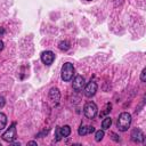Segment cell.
<instances>
[{
    "label": "cell",
    "instance_id": "6da1fadb",
    "mask_svg": "<svg viewBox=\"0 0 146 146\" xmlns=\"http://www.w3.org/2000/svg\"><path fill=\"white\" fill-rule=\"evenodd\" d=\"M131 124V115L128 113V112H123L119 115V119H117V122H116V125L119 128L120 131L124 132L129 129Z\"/></svg>",
    "mask_w": 146,
    "mask_h": 146
},
{
    "label": "cell",
    "instance_id": "7a4b0ae2",
    "mask_svg": "<svg viewBox=\"0 0 146 146\" xmlns=\"http://www.w3.org/2000/svg\"><path fill=\"white\" fill-rule=\"evenodd\" d=\"M73 73H74V66L72 63L67 62V63H64L63 67H62V79L64 81H70L73 76Z\"/></svg>",
    "mask_w": 146,
    "mask_h": 146
},
{
    "label": "cell",
    "instance_id": "3957f363",
    "mask_svg": "<svg viewBox=\"0 0 146 146\" xmlns=\"http://www.w3.org/2000/svg\"><path fill=\"white\" fill-rule=\"evenodd\" d=\"M97 105L94 103V102H88L84 107H83V112H84V115L88 117V119H94L97 114Z\"/></svg>",
    "mask_w": 146,
    "mask_h": 146
},
{
    "label": "cell",
    "instance_id": "277c9868",
    "mask_svg": "<svg viewBox=\"0 0 146 146\" xmlns=\"http://www.w3.org/2000/svg\"><path fill=\"white\" fill-rule=\"evenodd\" d=\"M2 137V139L5 140V141H7V143H13L15 139H16V123H13L10 127H9V129L1 136Z\"/></svg>",
    "mask_w": 146,
    "mask_h": 146
},
{
    "label": "cell",
    "instance_id": "5b68a950",
    "mask_svg": "<svg viewBox=\"0 0 146 146\" xmlns=\"http://www.w3.org/2000/svg\"><path fill=\"white\" fill-rule=\"evenodd\" d=\"M41 60L46 65H51L55 60V54L50 50H46L41 54Z\"/></svg>",
    "mask_w": 146,
    "mask_h": 146
},
{
    "label": "cell",
    "instance_id": "8992f818",
    "mask_svg": "<svg viewBox=\"0 0 146 146\" xmlns=\"http://www.w3.org/2000/svg\"><path fill=\"white\" fill-rule=\"evenodd\" d=\"M97 91V83L95 81H90L86 87H84V96L90 98L92 97Z\"/></svg>",
    "mask_w": 146,
    "mask_h": 146
},
{
    "label": "cell",
    "instance_id": "52a82bcc",
    "mask_svg": "<svg viewBox=\"0 0 146 146\" xmlns=\"http://www.w3.org/2000/svg\"><path fill=\"white\" fill-rule=\"evenodd\" d=\"M72 86H73V89L76 90V91L82 90V89L84 88V86H86L84 78H83L82 75H78V76H75L74 80H73V84H72Z\"/></svg>",
    "mask_w": 146,
    "mask_h": 146
},
{
    "label": "cell",
    "instance_id": "ba28073f",
    "mask_svg": "<svg viewBox=\"0 0 146 146\" xmlns=\"http://www.w3.org/2000/svg\"><path fill=\"white\" fill-rule=\"evenodd\" d=\"M131 139L135 143H143L145 140V136L140 129H133L131 132Z\"/></svg>",
    "mask_w": 146,
    "mask_h": 146
},
{
    "label": "cell",
    "instance_id": "9c48e42d",
    "mask_svg": "<svg viewBox=\"0 0 146 146\" xmlns=\"http://www.w3.org/2000/svg\"><path fill=\"white\" fill-rule=\"evenodd\" d=\"M49 98H50V100L52 103L57 104L59 102V99H60V92H59V90L57 88H51L50 91H49Z\"/></svg>",
    "mask_w": 146,
    "mask_h": 146
},
{
    "label": "cell",
    "instance_id": "30bf717a",
    "mask_svg": "<svg viewBox=\"0 0 146 146\" xmlns=\"http://www.w3.org/2000/svg\"><path fill=\"white\" fill-rule=\"evenodd\" d=\"M95 131V128L91 127V125H81L78 130V133L80 136H84V135H88V133H91Z\"/></svg>",
    "mask_w": 146,
    "mask_h": 146
},
{
    "label": "cell",
    "instance_id": "8fae6325",
    "mask_svg": "<svg viewBox=\"0 0 146 146\" xmlns=\"http://www.w3.org/2000/svg\"><path fill=\"white\" fill-rule=\"evenodd\" d=\"M59 131L62 137H68L71 133V128L70 125H64V127H59Z\"/></svg>",
    "mask_w": 146,
    "mask_h": 146
},
{
    "label": "cell",
    "instance_id": "7c38bea8",
    "mask_svg": "<svg viewBox=\"0 0 146 146\" xmlns=\"http://www.w3.org/2000/svg\"><path fill=\"white\" fill-rule=\"evenodd\" d=\"M111 124H112V119H111L110 116H106V117L103 120V122H102V128H103V130L108 129V128L111 127Z\"/></svg>",
    "mask_w": 146,
    "mask_h": 146
},
{
    "label": "cell",
    "instance_id": "4fadbf2b",
    "mask_svg": "<svg viewBox=\"0 0 146 146\" xmlns=\"http://www.w3.org/2000/svg\"><path fill=\"white\" fill-rule=\"evenodd\" d=\"M7 124V116L5 113L0 112V130H2Z\"/></svg>",
    "mask_w": 146,
    "mask_h": 146
},
{
    "label": "cell",
    "instance_id": "5bb4252c",
    "mask_svg": "<svg viewBox=\"0 0 146 146\" xmlns=\"http://www.w3.org/2000/svg\"><path fill=\"white\" fill-rule=\"evenodd\" d=\"M58 47H59V49H60V50L66 51V50H68V49H70V43H68L67 41H60V42H59V44H58Z\"/></svg>",
    "mask_w": 146,
    "mask_h": 146
},
{
    "label": "cell",
    "instance_id": "9a60e30c",
    "mask_svg": "<svg viewBox=\"0 0 146 146\" xmlns=\"http://www.w3.org/2000/svg\"><path fill=\"white\" fill-rule=\"evenodd\" d=\"M104 130H98V131H96V133H95V140L96 141H100L103 138H104Z\"/></svg>",
    "mask_w": 146,
    "mask_h": 146
},
{
    "label": "cell",
    "instance_id": "2e32d148",
    "mask_svg": "<svg viewBox=\"0 0 146 146\" xmlns=\"http://www.w3.org/2000/svg\"><path fill=\"white\" fill-rule=\"evenodd\" d=\"M111 108H112V105H111L110 103H108V104H106V108H105V111L100 112L99 116H104V115H106L107 113H110V112H111Z\"/></svg>",
    "mask_w": 146,
    "mask_h": 146
},
{
    "label": "cell",
    "instance_id": "e0dca14e",
    "mask_svg": "<svg viewBox=\"0 0 146 146\" xmlns=\"http://www.w3.org/2000/svg\"><path fill=\"white\" fill-rule=\"evenodd\" d=\"M55 137H56V140H57V141L60 140V139L63 138L62 135H60V131H59V127H57L56 130H55Z\"/></svg>",
    "mask_w": 146,
    "mask_h": 146
},
{
    "label": "cell",
    "instance_id": "ac0fdd59",
    "mask_svg": "<svg viewBox=\"0 0 146 146\" xmlns=\"http://www.w3.org/2000/svg\"><path fill=\"white\" fill-rule=\"evenodd\" d=\"M140 80H141L143 82H145V81H146V68H144V70L141 71V74H140Z\"/></svg>",
    "mask_w": 146,
    "mask_h": 146
},
{
    "label": "cell",
    "instance_id": "d6986e66",
    "mask_svg": "<svg viewBox=\"0 0 146 146\" xmlns=\"http://www.w3.org/2000/svg\"><path fill=\"white\" fill-rule=\"evenodd\" d=\"M110 136L112 137V139H113L114 141H120V138H119V136H117L116 133H114V132H111V133H110Z\"/></svg>",
    "mask_w": 146,
    "mask_h": 146
},
{
    "label": "cell",
    "instance_id": "ffe728a7",
    "mask_svg": "<svg viewBox=\"0 0 146 146\" xmlns=\"http://www.w3.org/2000/svg\"><path fill=\"white\" fill-rule=\"evenodd\" d=\"M5 104H6V100H5V98L0 96V108H1V107H3V106H5Z\"/></svg>",
    "mask_w": 146,
    "mask_h": 146
},
{
    "label": "cell",
    "instance_id": "44dd1931",
    "mask_svg": "<svg viewBox=\"0 0 146 146\" xmlns=\"http://www.w3.org/2000/svg\"><path fill=\"white\" fill-rule=\"evenodd\" d=\"M27 145H34V146H36V143L35 141H29Z\"/></svg>",
    "mask_w": 146,
    "mask_h": 146
},
{
    "label": "cell",
    "instance_id": "7402d4cb",
    "mask_svg": "<svg viewBox=\"0 0 146 146\" xmlns=\"http://www.w3.org/2000/svg\"><path fill=\"white\" fill-rule=\"evenodd\" d=\"M2 49H3V42H2L1 40H0V51H1Z\"/></svg>",
    "mask_w": 146,
    "mask_h": 146
},
{
    "label": "cell",
    "instance_id": "603a6c76",
    "mask_svg": "<svg viewBox=\"0 0 146 146\" xmlns=\"http://www.w3.org/2000/svg\"><path fill=\"white\" fill-rule=\"evenodd\" d=\"M3 32H5L3 29H0V34H3Z\"/></svg>",
    "mask_w": 146,
    "mask_h": 146
},
{
    "label": "cell",
    "instance_id": "cb8c5ba5",
    "mask_svg": "<svg viewBox=\"0 0 146 146\" xmlns=\"http://www.w3.org/2000/svg\"><path fill=\"white\" fill-rule=\"evenodd\" d=\"M89 1H90V0H89Z\"/></svg>",
    "mask_w": 146,
    "mask_h": 146
}]
</instances>
